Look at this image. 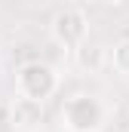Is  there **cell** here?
<instances>
[{"instance_id": "1", "label": "cell", "mask_w": 129, "mask_h": 132, "mask_svg": "<svg viewBox=\"0 0 129 132\" xmlns=\"http://www.w3.org/2000/svg\"><path fill=\"white\" fill-rule=\"evenodd\" d=\"M108 120V108L98 95L77 92L62 101V126L68 132H98Z\"/></svg>"}, {"instance_id": "2", "label": "cell", "mask_w": 129, "mask_h": 132, "mask_svg": "<svg viewBox=\"0 0 129 132\" xmlns=\"http://www.w3.org/2000/svg\"><path fill=\"white\" fill-rule=\"evenodd\" d=\"M59 92V74L46 62H28V65L19 68L15 74V95H25V98H34V101H43L52 98Z\"/></svg>"}, {"instance_id": "3", "label": "cell", "mask_w": 129, "mask_h": 132, "mask_svg": "<svg viewBox=\"0 0 129 132\" xmlns=\"http://www.w3.org/2000/svg\"><path fill=\"white\" fill-rule=\"evenodd\" d=\"M49 34L52 40L62 46V49H77L83 40H89V19L83 9L77 6H64L52 15V25H49Z\"/></svg>"}, {"instance_id": "4", "label": "cell", "mask_w": 129, "mask_h": 132, "mask_svg": "<svg viewBox=\"0 0 129 132\" xmlns=\"http://www.w3.org/2000/svg\"><path fill=\"white\" fill-rule=\"evenodd\" d=\"M46 120V104L43 101L25 98V95H15L12 104H9V123L12 129L19 132H37Z\"/></svg>"}, {"instance_id": "5", "label": "cell", "mask_w": 129, "mask_h": 132, "mask_svg": "<svg viewBox=\"0 0 129 132\" xmlns=\"http://www.w3.org/2000/svg\"><path fill=\"white\" fill-rule=\"evenodd\" d=\"M74 59H77V68H80V71L95 74V71H101V68L108 65V49L98 46L95 40H83V43L74 49Z\"/></svg>"}, {"instance_id": "6", "label": "cell", "mask_w": 129, "mask_h": 132, "mask_svg": "<svg viewBox=\"0 0 129 132\" xmlns=\"http://www.w3.org/2000/svg\"><path fill=\"white\" fill-rule=\"evenodd\" d=\"M108 62L114 65L117 74H126L129 77V40H120V43L114 46V52L108 55Z\"/></svg>"}, {"instance_id": "7", "label": "cell", "mask_w": 129, "mask_h": 132, "mask_svg": "<svg viewBox=\"0 0 129 132\" xmlns=\"http://www.w3.org/2000/svg\"><path fill=\"white\" fill-rule=\"evenodd\" d=\"M104 3H111V6H117V3H123V0H104Z\"/></svg>"}]
</instances>
